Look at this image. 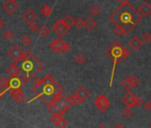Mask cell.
<instances>
[{"label":"cell","instance_id":"6da1fadb","mask_svg":"<svg viewBox=\"0 0 151 128\" xmlns=\"http://www.w3.org/2000/svg\"><path fill=\"white\" fill-rule=\"evenodd\" d=\"M115 26L123 29L125 34H129L142 20V16L129 3L120 6L109 17Z\"/></svg>","mask_w":151,"mask_h":128},{"label":"cell","instance_id":"7a4b0ae2","mask_svg":"<svg viewBox=\"0 0 151 128\" xmlns=\"http://www.w3.org/2000/svg\"><path fill=\"white\" fill-rule=\"evenodd\" d=\"M32 92L36 96L29 101V103L32 102L37 98H40L45 104L49 105L52 103L54 97L58 93L64 92V89L50 74H46L41 80L40 85L32 88Z\"/></svg>","mask_w":151,"mask_h":128},{"label":"cell","instance_id":"3957f363","mask_svg":"<svg viewBox=\"0 0 151 128\" xmlns=\"http://www.w3.org/2000/svg\"><path fill=\"white\" fill-rule=\"evenodd\" d=\"M43 69L42 62L32 52H24V57L21 61V75L26 82L34 78Z\"/></svg>","mask_w":151,"mask_h":128},{"label":"cell","instance_id":"277c9868","mask_svg":"<svg viewBox=\"0 0 151 128\" xmlns=\"http://www.w3.org/2000/svg\"><path fill=\"white\" fill-rule=\"evenodd\" d=\"M105 54L107 57H109L112 61H113V70H112V75H111V79L109 86L110 87L112 86L113 80H114V76H115V70L116 66L117 64L126 59L127 57L130 56V52L123 46V45L119 41H115L111 45H109L107 50L105 51Z\"/></svg>","mask_w":151,"mask_h":128},{"label":"cell","instance_id":"5b68a950","mask_svg":"<svg viewBox=\"0 0 151 128\" xmlns=\"http://www.w3.org/2000/svg\"><path fill=\"white\" fill-rule=\"evenodd\" d=\"M7 55L15 62L19 63L22 61V60L24 57V52L22 50V48L18 45H13V47L7 52Z\"/></svg>","mask_w":151,"mask_h":128},{"label":"cell","instance_id":"8992f818","mask_svg":"<svg viewBox=\"0 0 151 128\" xmlns=\"http://www.w3.org/2000/svg\"><path fill=\"white\" fill-rule=\"evenodd\" d=\"M26 84V81L24 78L22 77V75L11 78L9 79V86L7 90L9 91H16V90H21Z\"/></svg>","mask_w":151,"mask_h":128},{"label":"cell","instance_id":"52a82bcc","mask_svg":"<svg viewBox=\"0 0 151 128\" xmlns=\"http://www.w3.org/2000/svg\"><path fill=\"white\" fill-rule=\"evenodd\" d=\"M94 105H95V107H96L99 110L104 112V111H106V110L109 108L110 102H109L108 97H107L105 94H101V95H99V96L95 99V101H94Z\"/></svg>","mask_w":151,"mask_h":128},{"label":"cell","instance_id":"ba28073f","mask_svg":"<svg viewBox=\"0 0 151 128\" xmlns=\"http://www.w3.org/2000/svg\"><path fill=\"white\" fill-rule=\"evenodd\" d=\"M66 42L62 39V38H55L54 40L52 41V43L50 44L49 47L53 50L55 52L57 53H61L63 52V47L65 45Z\"/></svg>","mask_w":151,"mask_h":128},{"label":"cell","instance_id":"9c48e42d","mask_svg":"<svg viewBox=\"0 0 151 128\" xmlns=\"http://www.w3.org/2000/svg\"><path fill=\"white\" fill-rule=\"evenodd\" d=\"M2 7L4 11L10 15L14 14L19 9V6L15 3V1H12V0H7V1H6L3 4Z\"/></svg>","mask_w":151,"mask_h":128},{"label":"cell","instance_id":"30bf717a","mask_svg":"<svg viewBox=\"0 0 151 128\" xmlns=\"http://www.w3.org/2000/svg\"><path fill=\"white\" fill-rule=\"evenodd\" d=\"M136 95L132 93V92L128 91L123 97L122 101L124 103V105L128 108H132L135 106V101H136Z\"/></svg>","mask_w":151,"mask_h":128},{"label":"cell","instance_id":"8fae6325","mask_svg":"<svg viewBox=\"0 0 151 128\" xmlns=\"http://www.w3.org/2000/svg\"><path fill=\"white\" fill-rule=\"evenodd\" d=\"M75 93H76V95L78 97L79 100L82 101V102H84L91 95V92L85 86H81Z\"/></svg>","mask_w":151,"mask_h":128},{"label":"cell","instance_id":"7c38bea8","mask_svg":"<svg viewBox=\"0 0 151 128\" xmlns=\"http://www.w3.org/2000/svg\"><path fill=\"white\" fill-rule=\"evenodd\" d=\"M138 10H139L138 11L139 14L142 17H147V16H148L151 14V5L148 2H143L139 6Z\"/></svg>","mask_w":151,"mask_h":128},{"label":"cell","instance_id":"4fadbf2b","mask_svg":"<svg viewBox=\"0 0 151 128\" xmlns=\"http://www.w3.org/2000/svg\"><path fill=\"white\" fill-rule=\"evenodd\" d=\"M22 19L24 21H26L28 23H31V22H35L37 19V16L36 14V13L32 10V9H28L23 14H22Z\"/></svg>","mask_w":151,"mask_h":128},{"label":"cell","instance_id":"5bb4252c","mask_svg":"<svg viewBox=\"0 0 151 128\" xmlns=\"http://www.w3.org/2000/svg\"><path fill=\"white\" fill-rule=\"evenodd\" d=\"M11 92V95L13 96L14 100L15 101V102H17L18 104L22 103L25 100H26V96L25 94L21 91V90H16V91H10Z\"/></svg>","mask_w":151,"mask_h":128},{"label":"cell","instance_id":"9a60e30c","mask_svg":"<svg viewBox=\"0 0 151 128\" xmlns=\"http://www.w3.org/2000/svg\"><path fill=\"white\" fill-rule=\"evenodd\" d=\"M53 100H58L60 103H62V104H63L65 107H67L68 109H69V108L72 106V104H71V102L69 101L68 98L67 96H65V94H64L63 93H58V94L54 97Z\"/></svg>","mask_w":151,"mask_h":128},{"label":"cell","instance_id":"2e32d148","mask_svg":"<svg viewBox=\"0 0 151 128\" xmlns=\"http://www.w3.org/2000/svg\"><path fill=\"white\" fill-rule=\"evenodd\" d=\"M142 41L137 37H133L130 41H129V46L133 50V51H138L141 46H142Z\"/></svg>","mask_w":151,"mask_h":128},{"label":"cell","instance_id":"e0dca14e","mask_svg":"<svg viewBox=\"0 0 151 128\" xmlns=\"http://www.w3.org/2000/svg\"><path fill=\"white\" fill-rule=\"evenodd\" d=\"M7 73L10 75L11 78H14V77H17V76L21 75V70L18 69V67L16 66V64L14 63V64H11L10 66H8Z\"/></svg>","mask_w":151,"mask_h":128},{"label":"cell","instance_id":"ac0fdd59","mask_svg":"<svg viewBox=\"0 0 151 128\" xmlns=\"http://www.w3.org/2000/svg\"><path fill=\"white\" fill-rule=\"evenodd\" d=\"M96 26H97V22H96L92 17H89V18H87L86 21H84V27H85L88 31H92Z\"/></svg>","mask_w":151,"mask_h":128},{"label":"cell","instance_id":"d6986e66","mask_svg":"<svg viewBox=\"0 0 151 128\" xmlns=\"http://www.w3.org/2000/svg\"><path fill=\"white\" fill-rule=\"evenodd\" d=\"M52 104H53L57 109H58V110L60 112V114H61V115H63L65 112H67V111L68 110V109L67 107H65L62 103H60L58 100H53Z\"/></svg>","mask_w":151,"mask_h":128},{"label":"cell","instance_id":"ffe728a7","mask_svg":"<svg viewBox=\"0 0 151 128\" xmlns=\"http://www.w3.org/2000/svg\"><path fill=\"white\" fill-rule=\"evenodd\" d=\"M50 31H51V29H50L47 25H45V24L42 25V26L38 29L39 35H40V37H46L48 36V34L50 33Z\"/></svg>","mask_w":151,"mask_h":128},{"label":"cell","instance_id":"44dd1931","mask_svg":"<svg viewBox=\"0 0 151 128\" xmlns=\"http://www.w3.org/2000/svg\"><path fill=\"white\" fill-rule=\"evenodd\" d=\"M68 98L69 101L71 102V104H75V105H77V106H79L80 104H82V103H83V102H82V101L78 99V97L77 95H76V93H71Z\"/></svg>","mask_w":151,"mask_h":128},{"label":"cell","instance_id":"7402d4cb","mask_svg":"<svg viewBox=\"0 0 151 128\" xmlns=\"http://www.w3.org/2000/svg\"><path fill=\"white\" fill-rule=\"evenodd\" d=\"M52 13V9L49 5H44L41 8V14L45 17H49Z\"/></svg>","mask_w":151,"mask_h":128},{"label":"cell","instance_id":"603a6c76","mask_svg":"<svg viewBox=\"0 0 151 128\" xmlns=\"http://www.w3.org/2000/svg\"><path fill=\"white\" fill-rule=\"evenodd\" d=\"M74 22H75V20H74L70 15H67V16L65 17V19L63 20V22H64L65 26H66L67 28H68L69 29H70V28L74 25Z\"/></svg>","mask_w":151,"mask_h":128},{"label":"cell","instance_id":"cb8c5ba5","mask_svg":"<svg viewBox=\"0 0 151 128\" xmlns=\"http://www.w3.org/2000/svg\"><path fill=\"white\" fill-rule=\"evenodd\" d=\"M65 27H66V26H65V24H64V22H63V20H58V21L54 23V25H53V31H54V32H57V31L62 29L65 28Z\"/></svg>","mask_w":151,"mask_h":128},{"label":"cell","instance_id":"d4e9b609","mask_svg":"<svg viewBox=\"0 0 151 128\" xmlns=\"http://www.w3.org/2000/svg\"><path fill=\"white\" fill-rule=\"evenodd\" d=\"M121 86H122L123 88H124V90H126V91H130V90L132 88V84H131V82H130V80H129L128 78H124V79L122 81Z\"/></svg>","mask_w":151,"mask_h":128},{"label":"cell","instance_id":"484cf974","mask_svg":"<svg viewBox=\"0 0 151 128\" xmlns=\"http://www.w3.org/2000/svg\"><path fill=\"white\" fill-rule=\"evenodd\" d=\"M47 110L52 114V115H61L60 112L58 110V109H57L52 103L47 105Z\"/></svg>","mask_w":151,"mask_h":128},{"label":"cell","instance_id":"4316f807","mask_svg":"<svg viewBox=\"0 0 151 128\" xmlns=\"http://www.w3.org/2000/svg\"><path fill=\"white\" fill-rule=\"evenodd\" d=\"M3 37H4L7 41H10V40H12V39L14 37V32H13L12 30H10V29H6V30H5V31H4V33H3Z\"/></svg>","mask_w":151,"mask_h":128},{"label":"cell","instance_id":"83f0119b","mask_svg":"<svg viewBox=\"0 0 151 128\" xmlns=\"http://www.w3.org/2000/svg\"><path fill=\"white\" fill-rule=\"evenodd\" d=\"M21 41H22V45H25V46H29V45H30V44L32 43V39H31V37H30L29 35H25V36H23V37H22V38L21 39Z\"/></svg>","mask_w":151,"mask_h":128},{"label":"cell","instance_id":"f1b7e54d","mask_svg":"<svg viewBox=\"0 0 151 128\" xmlns=\"http://www.w3.org/2000/svg\"><path fill=\"white\" fill-rule=\"evenodd\" d=\"M128 78H129V80H130V82H131L132 87H136V86L139 84V78L136 75H132V76L129 77Z\"/></svg>","mask_w":151,"mask_h":128},{"label":"cell","instance_id":"f546056e","mask_svg":"<svg viewBox=\"0 0 151 128\" xmlns=\"http://www.w3.org/2000/svg\"><path fill=\"white\" fill-rule=\"evenodd\" d=\"M132 114H133V113H132V110L131 108L125 107V108L122 110V115H123V116L125 117V118L131 117V116H132Z\"/></svg>","mask_w":151,"mask_h":128},{"label":"cell","instance_id":"4dcf8cb0","mask_svg":"<svg viewBox=\"0 0 151 128\" xmlns=\"http://www.w3.org/2000/svg\"><path fill=\"white\" fill-rule=\"evenodd\" d=\"M62 118H63L62 115H52V116H51L50 120H51V122H52V124H54L55 125H57V124H59V122H60Z\"/></svg>","mask_w":151,"mask_h":128},{"label":"cell","instance_id":"1f68e13d","mask_svg":"<svg viewBox=\"0 0 151 128\" xmlns=\"http://www.w3.org/2000/svg\"><path fill=\"white\" fill-rule=\"evenodd\" d=\"M9 86V80L6 78H0V88L1 89H7Z\"/></svg>","mask_w":151,"mask_h":128},{"label":"cell","instance_id":"d6a6232c","mask_svg":"<svg viewBox=\"0 0 151 128\" xmlns=\"http://www.w3.org/2000/svg\"><path fill=\"white\" fill-rule=\"evenodd\" d=\"M100 13H101V9H100V7H99L98 6H96V5H93V6L91 7V9H90V14H91L92 15H93V16H98V15L100 14Z\"/></svg>","mask_w":151,"mask_h":128},{"label":"cell","instance_id":"836d02e7","mask_svg":"<svg viewBox=\"0 0 151 128\" xmlns=\"http://www.w3.org/2000/svg\"><path fill=\"white\" fill-rule=\"evenodd\" d=\"M74 25L78 29H82L84 27V20L81 17H78L74 22Z\"/></svg>","mask_w":151,"mask_h":128},{"label":"cell","instance_id":"e575fe53","mask_svg":"<svg viewBox=\"0 0 151 128\" xmlns=\"http://www.w3.org/2000/svg\"><path fill=\"white\" fill-rule=\"evenodd\" d=\"M68 31H69V29L67 28V27H65V28H63L62 29H60V30L55 32V34H56L60 38H61V37H63L64 36H66V35L68 33Z\"/></svg>","mask_w":151,"mask_h":128},{"label":"cell","instance_id":"d590c367","mask_svg":"<svg viewBox=\"0 0 151 128\" xmlns=\"http://www.w3.org/2000/svg\"><path fill=\"white\" fill-rule=\"evenodd\" d=\"M75 60L78 64V65H82V64L86 61V57L82 53H79L77 55V57L75 58Z\"/></svg>","mask_w":151,"mask_h":128},{"label":"cell","instance_id":"8d00e7d4","mask_svg":"<svg viewBox=\"0 0 151 128\" xmlns=\"http://www.w3.org/2000/svg\"><path fill=\"white\" fill-rule=\"evenodd\" d=\"M114 33H115L117 37H120V36H122V35H125V33H124V31L123 30V29L120 28V27H118V26H115V27H114Z\"/></svg>","mask_w":151,"mask_h":128},{"label":"cell","instance_id":"74e56055","mask_svg":"<svg viewBox=\"0 0 151 128\" xmlns=\"http://www.w3.org/2000/svg\"><path fill=\"white\" fill-rule=\"evenodd\" d=\"M141 41L144 42V43H149V42L151 41V35H150V33H148V32L145 33V34L142 36Z\"/></svg>","mask_w":151,"mask_h":128},{"label":"cell","instance_id":"f35d334b","mask_svg":"<svg viewBox=\"0 0 151 128\" xmlns=\"http://www.w3.org/2000/svg\"><path fill=\"white\" fill-rule=\"evenodd\" d=\"M68 120H66L64 117L59 122V124L56 125V126H58V128H65L67 125H68Z\"/></svg>","mask_w":151,"mask_h":128},{"label":"cell","instance_id":"ab89813d","mask_svg":"<svg viewBox=\"0 0 151 128\" xmlns=\"http://www.w3.org/2000/svg\"><path fill=\"white\" fill-rule=\"evenodd\" d=\"M29 29L32 31V32H35L37 30H38V26L36 22H31V23H29Z\"/></svg>","mask_w":151,"mask_h":128},{"label":"cell","instance_id":"60d3db41","mask_svg":"<svg viewBox=\"0 0 151 128\" xmlns=\"http://www.w3.org/2000/svg\"><path fill=\"white\" fill-rule=\"evenodd\" d=\"M143 107L146 110H151V101H147L143 102Z\"/></svg>","mask_w":151,"mask_h":128},{"label":"cell","instance_id":"b9f144b4","mask_svg":"<svg viewBox=\"0 0 151 128\" xmlns=\"http://www.w3.org/2000/svg\"><path fill=\"white\" fill-rule=\"evenodd\" d=\"M142 104H143V99L137 96V97H136V101H135V106L139 107V106L142 105Z\"/></svg>","mask_w":151,"mask_h":128},{"label":"cell","instance_id":"7bdbcfd3","mask_svg":"<svg viewBox=\"0 0 151 128\" xmlns=\"http://www.w3.org/2000/svg\"><path fill=\"white\" fill-rule=\"evenodd\" d=\"M70 51H71V46L69 45V44L66 43L63 47V52H69Z\"/></svg>","mask_w":151,"mask_h":128},{"label":"cell","instance_id":"ee69618b","mask_svg":"<svg viewBox=\"0 0 151 128\" xmlns=\"http://www.w3.org/2000/svg\"><path fill=\"white\" fill-rule=\"evenodd\" d=\"M41 80H42V79H40V78H34V80H33V85H34V86H39V85H40V83H41Z\"/></svg>","mask_w":151,"mask_h":128},{"label":"cell","instance_id":"f6af8a7d","mask_svg":"<svg viewBox=\"0 0 151 128\" xmlns=\"http://www.w3.org/2000/svg\"><path fill=\"white\" fill-rule=\"evenodd\" d=\"M113 128H125V126H124L122 123L118 122V123H116V124L113 126Z\"/></svg>","mask_w":151,"mask_h":128},{"label":"cell","instance_id":"bcb514c9","mask_svg":"<svg viewBox=\"0 0 151 128\" xmlns=\"http://www.w3.org/2000/svg\"><path fill=\"white\" fill-rule=\"evenodd\" d=\"M117 2L120 4V6L122 5H125V4H128L129 0H117Z\"/></svg>","mask_w":151,"mask_h":128},{"label":"cell","instance_id":"7dc6e473","mask_svg":"<svg viewBox=\"0 0 151 128\" xmlns=\"http://www.w3.org/2000/svg\"><path fill=\"white\" fill-rule=\"evenodd\" d=\"M7 91H8L7 89H1V88H0V97L4 96V95H5V93H6Z\"/></svg>","mask_w":151,"mask_h":128},{"label":"cell","instance_id":"c3c4849f","mask_svg":"<svg viewBox=\"0 0 151 128\" xmlns=\"http://www.w3.org/2000/svg\"><path fill=\"white\" fill-rule=\"evenodd\" d=\"M4 26H5V22L0 18V29H2Z\"/></svg>","mask_w":151,"mask_h":128},{"label":"cell","instance_id":"681fc988","mask_svg":"<svg viewBox=\"0 0 151 128\" xmlns=\"http://www.w3.org/2000/svg\"><path fill=\"white\" fill-rule=\"evenodd\" d=\"M97 128H106V126L104 124H100L99 126H97Z\"/></svg>","mask_w":151,"mask_h":128},{"label":"cell","instance_id":"f907efd6","mask_svg":"<svg viewBox=\"0 0 151 128\" xmlns=\"http://www.w3.org/2000/svg\"><path fill=\"white\" fill-rule=\"evenodd\" d=\"M147 128H151V126H149V127H147Z\"/></svg>","mask_w":151,"mask_h":128},{"label":"cell","instance_id":"816d5d0a","mask_svg":"<svg viewBox=\"0 0 151 128\" xmlns=\"http://www.w3.org/2000/svg\"><path fill=\"white\" fill-rule=\"evenodd\" d=\"M12 1H15V0H12Z\"/></svg>","mask_w":151,"mask_h":128},{"label":"cell","instance_id":"f5cc1de1","mask_svg":"<svg viewBox=\"0 0 151 128\" xmlns=\"http://www.w3.org/2000/svg\"><path fill=\"white\" fill-rule=\"evenodd\" d=\"M150 35H151V33H150Z\"/></svg>","mask_w":151,"mask_h":128}]
</instances>
